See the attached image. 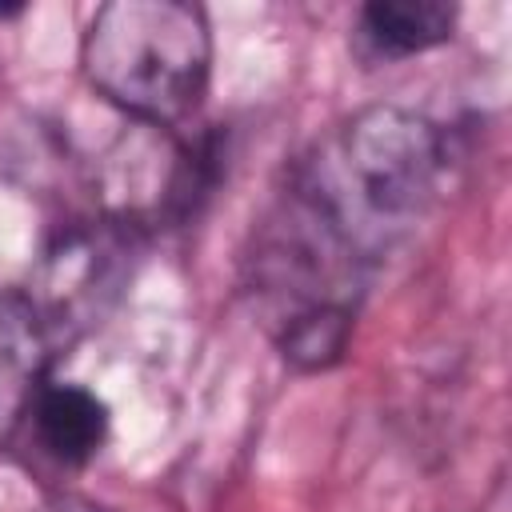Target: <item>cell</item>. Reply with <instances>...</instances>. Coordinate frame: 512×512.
Instances as JSON below:
<instances>
[{"label": "cell", "mask_w": 512, "mask_h": 512, "mask_svg": "<svg viewBox=\"0 0 512 512\" xmlns=\"http://www.w3.org/2000/svg\"><path fill=\"white\" fill-rule=\"evenodd\" d=\"M52 336L40 324L24 292L0 288V444L28 420L36 392L44 388Z\"/></svg>", "instance_id": "8992f818"}, {"label": "cell", "mask_w": 512, "mask_h": 512, "mask_svg": "<svg viewBox=\"0 0 512 512\" xmlns=\"http://www.w3.org/2000/svg\"><path fill=\"white\" fill-rule=\"evenodd\" d=\"M212 144L180 140L172 128H128L100 164L104 216L128 232L168 228L196 216L212 188Z\"/></svg>", "instance_id": "277c9868"}, {"label": "cell", "mask_w": 512, "mask_h": 512, "mask_svg": "<svg viewBox=\"0 0 512 512\" xmlns=\"http://www.w3.org/2000/svg\"><path fill=\"white\" fill-rule=\"evenodd\" d=\"M36 444L56 460V464H88L104 440H108V408L96 392L80 384H48L36 392L28 408Z\"/></svg>", "instance_id": "52a82bcc"}, {"label": "cell", "mask_w": 512, "mask_h": 512, "mask_svg": "<svg viewBox=\"0 0 512 512\" xmlns=\"http://www.w3.org/2000/svg\"><path fill=\"white\" fill-rule=\"evenodd\" d=\"M132 236L136 232L104 216V220H76L44 248L32 276V292L24 296L36 308L40 324L48 328L52 344L80 336L108 312L128 272L124 256L132 248Z\"/></svg>", "instance_id": "5b68a950"}, {"label": "cell", "mask_w": 512, "mask_h": 512, "mask_svg": "<svg viewBox=\"0 0 512 512\" xmlns=\"http://www.w3.org/2000/svg\"><path fill=\"white\" fill-rule=\"evenodd\" d=\"M440 176L436 124L396 104H372L316 140L284 192L372 268L432 208Z\"/></svg>", "instance_id": "6da1fadb"}, {"label": "cell", "mask_w": 512, "mask_h": 512, "mask_svg": "<svg viewBox=\"0 0 512 512\" xmlns=\"http://www.w3.org/2000/svg\"><path fill=\"white\" fill-rule=\"evenodd\" d=\"M84 76L136 124L172 128L204 96L212 32L184 0H112L84 32Z\"/></svg>", "instance_id": "3957f363"}, {"label": "cell", "mask_w": 512, "mask_h": 512, "mask_svg": "<svg viewBox=\"0 0 512 512\" xmlns=\"http://www.w3.org/2000/svg\"><path fill=\"white\" fill-rule=\"evenodd\" d=\"M368 264L304 204L280 192L244 256V292L256 320L292 368L320 372L348 348Z\"/></svg>", "instance_id": "7a4b0ae2"}, {"label": "cell", "mask_w": 512, "mask_h": 512, "mask_svg": "<svg viewBox=\"0 0 512 512\" xmlns=\"http://www.w3.org/2000/svg\"><path fill=\"white\" fill-rule=\"evenodd\" d=\"M456 8L444 0H372L360 8V36L380 56H412L452 36Z\"/></svg>", "instance_id": "ba28073f"}, {"label": "cell", "mask_w": 512, "mask_h": 512, "mask_svg": "<svg viewBox=\"0 0 512 512\" xmlns=\"http://www.w3.org/2000/svg\"><path fill=\"white\" fill-rule=\"evenodd\" d=\"M36 512H108L104 504L88 500V496H52L48 504H40Z\"/></svg>", "instance_id": "9c48e42d"}]
</instances>
